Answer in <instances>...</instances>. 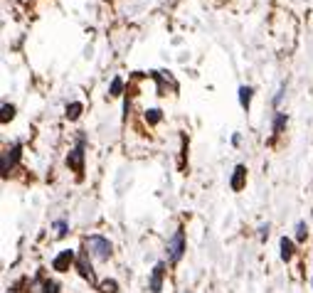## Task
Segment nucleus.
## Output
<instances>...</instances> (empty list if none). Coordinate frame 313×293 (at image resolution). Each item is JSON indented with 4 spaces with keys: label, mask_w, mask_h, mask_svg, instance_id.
Returning a JSON list of instances; mask_svg holds the SVG:
<instances>
[{
    "label": "nucleus",
    "mask_w": 313,
    "mask_h": 293,
    "mask_svg": "<svg viewBox=\"0 0 313 293\" xmlns=\"http://www.w3.org/2000/svg\"><path fill=\"white\" fill-rule=\"evenodd\" d=\"M99 291L101 293H119V283H116L113 278H109V281H104V283L99 286Z\"/></svg>",
    "instance_id": "nucleus-13"
},
{
    "label": "nucleus",
    "mask_w": 313,
    "mask_h": 293,
    "mask_svg": "<svg viewBox=\"0 0 313 293\" xmlns=\"http://www.w3.org/2000/svg\"><path fill=\"white\" fill-rule=\"evenodd\" d=\"M121 89H124V79L121 76H113V81H111V87H109V96H121Z\"/></svg>",
    "instance_id": "nucleus-11"
},
{
    "label": "nucleus",
    "mask_w": 313,
    "mask_h": 293,
    "mask_svg": "<svg viewBox=\"0 0 313 293\" xmlns=\"http://www.w3.org/2000/svg\"><path fill=\"white\" fill-rule=\"evenodd\" d=\"M76 264V254H74L72 249H64V252H59L52 261V269L55 271H69V266Z\"/></svg>",
    "instance_id": "nucleus-3"
},
{
    "label": "nucleus",
    "mask_w": 313,
    "mask_h": 293,
    "mask_svg": "<svg viewBox=\"0 0 313 293\" xmlns=\"http://www.w3.org/2000/svg\"><path fill=\"white\" fill-rule=\"evenodd\" d=\"M284 92H286V84H281V89H279V94L274 96V104H281V99H284Z\"/></svg>",
    "instance_id": "nucleus-20"
},
{
    "label": "nucleus",
    "mask_w": 313,
    "mask_h": 293,
    "mask_svg": "<svg viewBox=\"0 0 313 293\" xmlns=\"http://www.w3.org/2000/svg\"><path fill=\"white\" fill-rule=\"evenodd\" d=\"M252 96H254V89H252V87H240V104H242V109H249Z\"/></svg>",
    "instance_id": "nucleus-10"
},
{
    "label": "nucleus",
    "mask_w": 313,
    "mask_h": 293,
    "mask_svg": "<svg viewBox=\"0 0 313 293\" xmlns=\"http://www.w3.org/2000/svg\"><path fill=\"white\" fill-rule=\"evenodd\" d=\"M15 116V106L13 104H3V123H8Z\"/></svg>",
    "instance_id": "nucleus-16"
},
{
    "label": "nucleus",
    "mask_w": 313,
    "mask_h": 293,
    "mask_svg": "<svg viewBox=\"0 0 313 293\" xmlns=\"http://www.w3.org/2000/svg\"><path fill=\"white\" fill-rule=\"evenodd\" d=\"M76 271L82 274V278H87V281H94V271H92V264H89V254L84 252V254H79L76 257Z\"/></svg>",
    "instance_id": "nucleus-6"
},
{
    "label": "nucleus",
    "mask_w": 313,
    "mask_h": 293,
    "mask_svg": "<svg viewBox=\"0 0 313 293\" xmlns=\"http://www.w3.org/2000/svg\"><path fill=\"white\" fill-rule=\"evenodd\" d=\"M67 165L72 168V170H76V173H84V148H74L72 153L67 155Z\"/></svg>",
    "instance_id": "nucleus-7"
},
{
    "label": "nucleus",
    "mask_w": 313,
    "mask_h": 293,
    "mask_svg": "<svg viewBox=\"0 0 313 293\" xmlns=\"http://www.w3.org/2000/svg\"><path fill=\"white\" fill-rule=\"evenodd\" d=\"M42 293H59V283L57 281H45L42 283Z\"/></svg>",
    "instance_id": "nucleus-17"
},
{
    "label": "nucleus",
    "mask_w": 313,
    "mask_h": 293,
    "mask_svg": "<svg viewBox=\"0 0 313 293\" xmlns=\"http://www.w3.org/2000/svg\"><path fill=\"white\" fill-rule=\"evenodd\" d=\"M244 185H247V168H244V165H237V168H234V173H232L229 187H232L234 192H240Z\"/></svg>",
    "instance_id": "nucleus-8"
},
{
    "label": "nucleus",
    "mask_w": 313,
    "mask_h": 293,
    "mask_svg": "<svg viewBox=\"0 0 313 293\" xmlns=\"http://www.w3.org/2000/svg\"><path fill=\"white\" fill-rule=\"evenodd\" d=\"M84 246H87V254L96 261H106L111 257V241L106 237H101V234H92V237L84 239Z\"/></svg>",
    "instance_id": "nucleus-1"
},
{
    "label": "nucleus",
    "mask_w": 313,
    "mask_h": 293,
    "mask_svg": "<svg viewBox=\"0 0 313 293\" xmlns=\"http://www.w3.org/2000/svg\"><path fill=\"white\" fill-rule=\"evenodd\" d=\"M18 158H20V143H13V146L3 153V178H5L13 168H15Z\"/></svg>",
    "instance_id": "nucleus-4"
},
{
    "label": "nucleus",
    "mask_w": 313,
    "mask_h": 293,
    "mask_svg": "<svg viewBox=\"0 0 313 293\" xmlns=\"http://www.w3.org/2000/svg\"><path fill=\"white\" fill-rule=\"evenodd\" d=\"M55 229H57V237H64L67 234V222H55Z\"/></svg>",
    "instance_id": "nucleus-19"
},
{
    "label": "nucleus",
    "mask_w": 313,
    "mask_h": 293,
    "mask_svg": "<svg viewBox=\"0 0 313 293\" xmlns=\"http://www.w3.org/2000/svg\"><path fill=\"white\" fill-rule=\"evenodd\" d=\"M279 244H281V259H284V261H291V259H294V254H296L294 241H291L289 237H281V241H279Z\"/></svg>",
    "instance_id": "nucleus-9"
},
{
    "label": "nucleus",
    "mask_w": 313,
    "mask_h": 293,
    "mask_svg": "<svg viewBox=\"0 0 313 293\" xmlns=\"http://www.w3.org/2000/svg\"><path fill=\"white\" fill-rule=\"evenodd\" d=\"M146 121H148V123H158V121H161V111H158V109L146 111Z\"/></svg>",
    "instance_id": "nucleus-18"
},
{
    "label": "nucleus",
    "mask_w": 313,
    "mask_h": 293,
    "mask_svg": "<svg viewBox=\"0 0 313 293\" xmlns=\"http://www.w3.org/2000/svg\"><path fill=\"white\" fill-rule=\"evenodd\" d=\"M306 237H308V227H306V222H298L296 224V239L298 241H306Z\"/></svg>",
    "instance_id": "nucleus-14"
},
{
    "label": "nucleus",
    "mask_w": 313,
    "mask_h": 293,
    "mask_svg": "<svg viewBox=\"0 0 313 293\" xmlns=\"http://www.w3.org/2000/svg\"><path fill=\"white\" fill-rule=\"evenodd\" d=\"M163 274H166V266H163V264H155V269L150 271V281H148V288H150V293H161V291H163Z\"/></svg>",
    "instance_id": "nucleus-5"
},
{
    "label": "nucleus",
    "mask_w": 313,
    "mask_h": 293,
    "mask_svg": "<svg viewBox=\"0 0 313 293\" xmlns=\"http://www.w3.org/2000/svg\"><path fill=\"white\" fill-rule=\"evenodd\" d=\"M82 109H84V106H82V104H79V101H74V104H69V106H67V118H79V113H82Z\"/></svg>",
    "instance_id": "nucleus-12"
},
{
    "label": "nucleus",
    "mask_w": 313,
    "mask_h": 293,
    "mask_svg": "<svg viewBox=\"0 0 313 293\" xmlns=\"http://www.w3.org/2000/svg\"><path fill=\"white\" fill-rule=\"evenodd\" d=\"M286 121H289V118H286V113H281V111H279L277 121H274V133H281V131H284V126H286Z\"/></svg>",
    "instance_id": "nucleus-15"
},
{
    "label": "nucleus",
    "mask_w": 313,
    "mask_h": 293,
    "mask_svg": "<svg viewBox=\"0 0 313 293\" xmlns=\"http://www.w3.org/2000/svg\"><path fill=\"white\" fill-rule=\"evenodd\" d=\"M183 252H185V232L178 229L173 237L168 239V259H170L173 264H178V261L183 259Z\"/></svg>",
    "instance_id": "nucleus-2"
}]
</instances>
